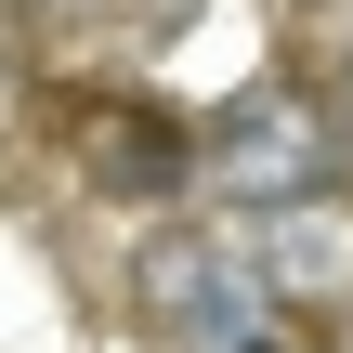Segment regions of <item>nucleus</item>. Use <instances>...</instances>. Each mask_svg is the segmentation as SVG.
Segmentation results:
<instances>
[{"instance_id":"1","label":"nucleus","mask_w":353,"mask_h":353,"mask_svg":"<svg viewBox=\"0 0 353 353\" xmlns=\"http://www.w3.org/2000/svg\"><path fill=\"white\" fill-rule=\"evenodd\" d=\"M196 183L236 196L249 223H262V210H301V196H341L353 157H341V131H327V92H301V79L236 92V105L196 131Z\"/></svg>"},{"instance_id":"2","label":"nucleus","mask_w":353,"mask_h":353,"mask_svg":"<svg viewBox=\"0 0 353 353\" xmlns=\"http://www.w3.org/2000/svg\"><path fill=\"white\" fill-rule=\"evenodd\" d=\"M79 170L118 210H170V196H196V118H170V105H92L79 118Z\"/></svg>"},{"instance_id":"3","label":"nucleus","mask_w":353,"mask_h":353,"mask_svg":"<svg viewBox=\"0 0 353 353\" xmlns=\"http://www.w3.org/2000/svg\"><path fill=\"white\" fill-rule=\"evenodd\" d=\"M249 262H262L275 314H314V301H341V288H353V223H341V196L262 210V223H249Z\"/></svg>"},{"instance_id":"4","label":"nucleus","mask_w":353,"mask_h":353,"mask_svg":"<svg viewBox=\"0 0 353 353\" xmlns=\"http://www.w3.org/2000/svg\"><path fill=\"white\" fill-rule=\"evenodd\" d=\"M327 131H341V157H353V52L327 65Z\"/></svg>"}]
</instances>
